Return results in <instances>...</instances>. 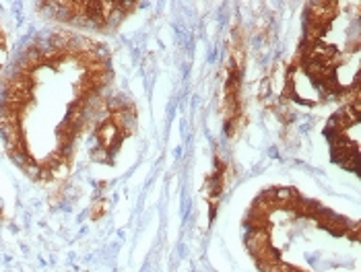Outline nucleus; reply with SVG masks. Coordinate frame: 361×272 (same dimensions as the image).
<instances>
[{"mask_svg": "<svg viewBox=\"0 0 361 272\" xmlns=\"http://www.w3.org/2000/svg\"><path fill=\"white\" fill-rule=\"evenodd\" d=\"M111 82L102 42L62 27L37 33L0 77V138L11 161L35 182L66 175Z\"/></svg>", "mask_w": 361, "mask_h": 272, "instance_id": "obj_1", "label": "nucleus"}, {"mask_svg": "<svg viewBox=\"0 0 361 272\" xmlns=\"http://www.w3.org/2000/svg\"><path fill=\"white\" fill-rule=\"evenodd\" d=\"M360 2H316L304 17L298 62L316 93L349 99L360 93Z\"/></svg>", "mask_w": 361, "mask_h": 272, "instance_id": "obj_3", "label": "nucleus"}, {"mask_svg": "<svg viewBox=\"0 0 361 272\" xmlns=\"http://www.w3.org/2000/svg\"><path fill=\"white\" fill-rule=\"evenodd\" d=\"M329 142L333 149L334 161H341L345 167H351L357 171L360 155V95L353 97V101L343 106L334 113V118L329 122Z\"/></svg>", "mask_w": 361, "mask_h": 272, "instance_id": "obj_4", "label": "nucleus"}, {"mask_svg": "<svg viewBox=\"0 0 361 272\" xmlns=\"http://www.w3.org/2000/svg\"><path fill=\"white\" fill-rule=\"evenodd\" d=\"M244 242L260 272H360V223L295 188L254 198Z\"/></svg>", "mask_w": 361, "mask_h": 272, "instance_id": "obj_2", "label": "nucleus"}, {"mask_svg": "<svg viewBox=\"0 0 361 272\" xmlns=\"http://www.w3.org/2000/svg\"><path fill=\"white\" fill-rule=\"evenodd\" d=\"M52 13H62L60 21L77 23L85 27L106 29L108 25L114 27V23H120L135 4H116V2H54Z\"/></svg>", "mask_w": 361, "mask_h": 272, "instance_id": "obj_5", "label": "nucleus"}]
</instances>
